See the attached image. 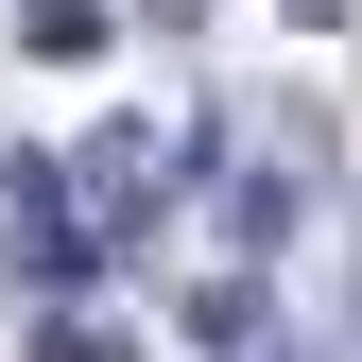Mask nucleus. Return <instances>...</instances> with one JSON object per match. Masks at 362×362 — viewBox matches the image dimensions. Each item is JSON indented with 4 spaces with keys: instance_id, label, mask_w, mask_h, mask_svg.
I'll return each mask as SVG.
<instances>
[{
    "instance_id": "nucleus-1",
    "label": "nucleus",
    "mask_w": 362,
    "mask_h": 362,
    "mask_svg": "<svg viewBox=\"0 0 362 362\" xmlns=\"http://www.w3.org/2000/svg\"><path fill=\"white\" fill-rule=\"evenodd\" d=\"M18 52L35 69H104L121 52V0H18Z\"/></svg>"
},
{
    "instance_id": "nucleus-2",
    "label": "nucleus",
    "mask_w": 362,
    "mask_h": 362,
    "mask_svg": "<svg viewBox=\"0 0 362 362\" xmlns=\"http://www.w3.org/2000/svg\"><path fill=\"white\" fill-rule=\"evenodd\" d=\"M173 328H190V345H224V362H259V328H276V276L242 259V276H207L190 310H173Z\"/></svg>"
},
{
    "instance_id": "nucleus-3",
    "label": "nucleus",
    "mask_w": 362,
    "mask_h": 362,
    "mask_svg": "<svg viewBox=\"0 0 362 362\" xmlns=\"http://www.w3.org/2000/svg\"><path fill=\"white\" fill-rule=\"evenodd\" d=\"M35 362H121V310H52V328H35Z\"/></svg>"
}]
</instances>
